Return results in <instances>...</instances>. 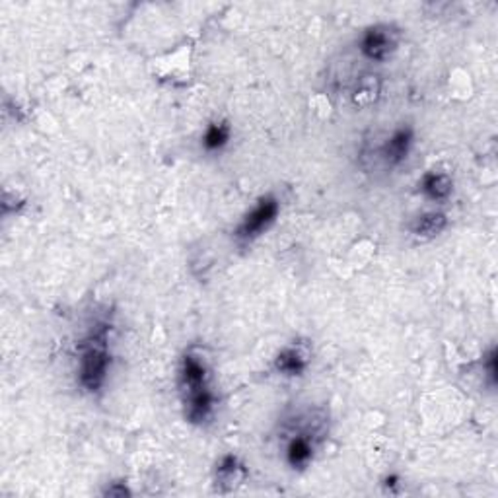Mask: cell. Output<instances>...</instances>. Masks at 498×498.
<instances>
[{
	"label": "cell",
	"mask_w": 498,
	"mask_h": 498,
	"mask_svg": "<svg viewBox=\"0 0 498 498\" xmlns=\"http://www.w3.org/2000/svg\"><path fill=\"white\" fill-rule=\"evenodd\" d=\"M327 424L330 418L323 409H307L283 423V457L292 471H304L314 463L315 454L327 436Z\"/></svg>",
	"instance_id": "6da1fadb"
},
{
	"label": "cell",
	"mask_w": 498,
	"mask_h": 498,
	"mask_svg": "<svg viewBox=\"0 0 498 498\" xmlns=\"http://www.w3.org/2000/svg\"><path fill=\"white\" fill-rule=\"evenodd\" d=\"M179 393L183 415L191 424L211 421L216 407V395L211 384V368L201 354L187 353L179 362Z\"/></svg>",
	"instance_id": "7a4b0ae2"
},
{
	"label": "cell",
	"mask_w": 498,
	"mask_h": 498,
	"mask_svg": "<svg viewBox=\"0 0 498 498\" xmlns=\"http://www.w3.org/2000/svg\"><path fill=\"white\" fill-rule=\"evenodd\" d=\"M112 368L109 353V325L96 323L78 345V384L88 393H97L107 382Z\"/></svg>",
	"instance_id": "3957f363"
},
{
	"label": "cell",
	"mask_w": 498,
	"mask_h": 498,
	"mask_svg": "<svg viewBox=\"0 0 498 498\" xmlns=\"http://www.w3.org/2000/svg\"><path fill=\"white\" fill-rule=\"evenodd\" d=\"M401 42V32L393 24L368 26L358 37V49L372 63H384L390 58Z\"/></svg>",
	"instance_id": "277c9868"
},
{
	"label": "cell",
	"mask_w": 498,
	"mask_h": 498,
	"mask_svg": "<svg viewBox=\"0 0 498 498\" xmlns=\"http://www.w3.org/2000/svg\"><path fill=\"white\" fill-rule=\"evenodd\" d=\"M278 211H281V205H278V201L273 195L261 197L252 211L242 218V222L236 226L234 237L242 244H249V242L257 240L259 236L265 234L268 228L275 224Z\"/></svg>",
	"instance_id": "5b68a950"
},
{
	"label": "cell",
	"mask_w": 498,
	"mask_h": 498,
	"mask_svg": "<svg viewBox=\"0 0 498 498\" xmlns=\"http://www.w3.org/2000/svg\"><path fill=\"white\" fill-rule=\"evenodd\" d=\"M415 144V131L411 125H401L393 128V133L377 146L376 156L385 169L400 167L409 158Z\"/></svg>",
	"instance_id": "8992f818"
},
{
	"label": "cell",
	"mask_w": 498,
	"mask_h": 498,
	"mask_svg": "<svg viewBox=\"0 0 498 498\" xmlns=\"http://www.w3.org/2000/svg\"><path fill=\"white\" fill-rule=\"evenodd\" d=\"M312 354L304 345H286L275 356V370L286 377H300L310 368Z\"/></svg>",
	"instance_id": "52a82bcc"
},
{
	"label": "cell",
	"mask_w": 498,
	"mask_h": 498,
	"mask_svg": "<svg viewBox=\"0 0 498 498\" xmlns=\"http://www.w3.org/2000/svg\"><path fill=\"white\" fill-rule=\"evenodd\" d=\"M247 470L245 465L240 462V457L234 454L222 455V460L216 463L214 470V486L221 493H230L237 489L245 481Z\"/></svg>",
	"instance_id": "ba28073f"
},
{
	"label": "cell",
	"mask_w": 498,
	"mask_h": 498,
	"mask_svg": "<svg viewBox=\"0 0 498 498\" xmlns=\"http://www.w3.org/2000/svg\"><path fill=\"white\" fill-rule=\"evenodd\" d=\"M418 191H421L428 201L446 203L454 193V179L446 172H426L418 179Z\"/></svg>",
	"instance_id": "9c48e42d"
},
{
	"label": "cell",
	"mask_w": 498,
	"mask_h": 498,
	"mask_svg": "<svg viewBox=\"0 0 498 498\" xmlns=\"http://www.w3.org/2000/svg\"><path fill=\"white\" fill-rule=\"evenodd\" d=\"M447 228V216L442 211H428L418 214L411 224V234L418 240H434Z\"/></svg>",
	"instance_id": "30bf717a"
},
{
	"label": "cell",
	"mask_w": 498,
	"mask_h": 498,
	"mask_svg": "<svg viewBox=\"0 0 498 498\" xmlns=\"http://www.w3.org/2000/svg\"><path fill=\"white\" fill-rule=\"evenodd\" d=\"M232 141V127L228 121H214L205 128L203 133V148L206 152L216 154V152H222L224 148L230 144Z\"/></svg>",
	"instance_id": "8fae6325"
},
{
	"label": "cell",
	"mask_w": 498,
	"mask_h": 498,
	"mask_svg": "<svg viewBox=\"0 0 498 498\" xmlns=\"http://www.w3.org/2000/svg\"><path fill=\"white\" fill-rule=\"evenodd\" d=\"M374 76H368V81H362L361 84L356 86L354 94H353V102L358 107H364V105H370L374 99L380 94V82L372 81Z\"/></svg>",
	"instance_id": "7c38bea8"
},
{
	"label": "cell",
	"mask_w": 498,
	"mask_h": 498,
	"mask_svg": "<svg viewBox=\"0 0 498 498\" xmlns=\"http://www.w3.org/2000/svg\"><path fill=\"white\" fill-rule=\"evenodd\" d=\"M483 370H485V376H486V380H489L491 385L496 384V348L493 346L489 354H486L483 358Z\"/></svg>",
	"instance_id": "4fadbf2b"
}]
</instances>
